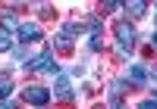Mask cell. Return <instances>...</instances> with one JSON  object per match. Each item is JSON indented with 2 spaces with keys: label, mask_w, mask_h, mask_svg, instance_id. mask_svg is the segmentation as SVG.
<instances>
[{
  "label": "cell",
  "mask_w": 157,
  "mask_h": 109,
  "mask_svg": "<svg viewBox=\"0 0 157 109\" xmlns=\"http://www.w3.org/2000/svg\"><path fill=\"white\" fill-rule=\"evenodd\" d=\"M19 40H25V44L41 40V25H38V22H22L19 25Z\"/></svg>",
  "instance_id": "277c9868"
},
{
  "label": "cell",
  "mask_w": 157,
  "mask_h": 109,
  "mask_svg": "<svg viewBox=\"0 0 157 109\" xmlns=\"http://www.w3.org/2000/svg\"><path fill=\"white\" fill-rule=\"evenodd\" d=\"M22 69H29V72H47V75H57V59H54V50H41L38 56L32 59H25Z\"/></svg>",
  "instance_id": "7a4b0ae2"
},
{
  "label": "cell",
  "mask_w": 157,
  "mask_h": 109,
  "mask_svg": "<svg viewBox=\"0 0 157 109\" xmlns=\"http://www.w3.org/2000/svg\"><path fill=\"white\" fill-rule=\"evenodd\" d=\"M148 78H151V81H154V84H157V69H154V72H151V75H148Z\"/></svg>",
  "instance_id": "ac0fdd59"
},
{
  "label": "cell",
  "mask_w": 157,
  "mask_h": 109,
  "mask_svg": "<svg viewBox=\"0 0 157 109\" xmlns=\"http://www.w3.org/2000/svg\"><path fill=\"white\" fill-rule=\"evenodd\" d=\"M3 25H16V16H13V9L3 12Z\"/></svg>",
  "instance_id": "7c38bea8"
},
{
  "label": "cell",
  "mask_w": 157,
  "mask_h": 109,
  "mask_svg": "<svg viewBox=\"0 0 157 109\" xmlns=\"http://www.w3.org/2000/svg\"><path fill=\"white\" fill-rule=\"evenodd\" d=\"M0 109H13V103L10 100H0Z\"/></svg>",
  "instance_id": "2e32d148"
},
{
  "label": "cell",
  "mask_w": 157,
  "mask_h": 109,
  "mask_svg": "<svg viewBox=\"0 0 157 109\" xmlns=\"http://www.w3.org/2000/svg\"><path fill=\"white\" fill-rule=\"evenodd\" d=\"M151 44H154V47H157V31H151Z\"/></svg>",
  "instance_id": "e0dca14e"
},
{
  "label": "cell",
  "mask_w": 157,
  "mask_h": 109,
  "mask_svg": "<svg viewBox=\"0 0 157 109\" xmlns=\"http://www.w3.org/2000/svg\"><path fill=\"white\" fill-rule=\"evenodd\" d=\"M88 47H91V50H101V47H104V37H101V31H98V34H91Z\"/></svg>",
  "instance_id": "8fae6325"
},
{
  "label": "cell",
  "mask_w": 157,
  "mask_h": 109,
  "mask_svg": "<svg viewBox=\"0 0 157 109\" xmlns=\"http://www.w3.org/2000/svg\"><path fill=\"white\" fill-rule=\"evenodd\" d=\"M13 56H16V59H25V56H29V50L19 47V50H13ZM29 59H32V56H29Z\"/></svg>",
  "instance_id": "5bb4252c"
},
{
  "label": "cell",
  "mask_w": 157,
  "mask_h": 109,
  "mask_svg": "<svg viewBox=\"0 0 157 109\" xmlns=\"http://www.w3.org/2000/svg\"><path fill=\"white\" fill-rule=\"evenodd\" d=\"M110 109H126V106H123V103H120V106H110Z\"/></svg>",
  "instance_id": "d6986e66"
},
{
  "label": "cell",
  "mask_w": 157,
  "mask_h": 109,
  "mask_svg": "<svg viewBox=\"0 0 157 109\" xmlns=\"http://www.w3.org/2000/svg\"><path fill=\"white\" fill-rule=\"evenodd\" d=\"M10 93H13V81L10 78H0V100H6Z\"/></svg>",
  "instance_id": "30bf717a"
},
{
  "label": "cell",
  "mask_w": 157,
  "mask_h": 109,
  "mask_svg": "<svg viewBox=\"0 0 157 109\" xmlns=\"http://www.w3.org/2000/svg\"><path fill=\"white\" fill-rule=\"evenodd\" d=\"M113 34H116V50H120V56H129L132 53V47H135V28H132V22L129 19H120L113 25Z\"/></svg>",
  "instance_id": "6da1fadb"
},
{
  "label": "cell",
  "mask_w": 157,
  "mask_h": 109,
  "mask_svg": "<svg viewBox=\"0 0 157 109\" xmlns=\"http://www.w3.org/2000/svg\"><path fill=\"white\" fill-rule=\"evenodd\" d=\"M0 50H13V34L0 25Z\"/></svg>",
  "instance_id": "9c48e42d"
},
{
  "label": "cell",
  "mask_w": 157,
  "mask_h": 109,
  "mask_svg": "<svg viewBox=\"0 0 157 109\" xmlns=\"http://www.w3.org/2000/svg\"><path fill=\"white\" fill-rule=\"evenodd\" d=\"M22 100L32 103V106H47L50 103V90L41 87V84H29V87H22Z\"/></svg>",
  "instance_id": "3957f363"
},
{
  "label": "cell",
  "mask_w": 157,
  "mask_h": 109,
  "mask_svg": "<svg viewBox=\"0 0 157 109\" xmlns=\"http://www.w3.org/2000/svg\"><path fill=\"white\" fill-rule=\"evenodd\" d=\"M123 9H126L132 19H141V16L148 12V3H141V0H132V3H123Z\"/></svg>",
  "instance_id": "52a82bcc"
},
{
  "label": "cell",
  "mask_w": 157,
  "mask_h": 109,
  "mask_svg": "<svg viewBox=\"0 0 157 109\" xmlns=\"http://www.w3.org/2000/svg\"><path fill=\"white\" fill-rule=\"evenodd\" d=\"M54 40H57V50H60V53H72V37H69V34H63V31H60Z\"/></svg>",
  "instance_id": "ba28073f"
},
{
  "label": "cell",
  "mask_w": 157,
  "mask_h": 109,
  "mask_svg": "<svg viewBox=\"0 0 157 109\" xmlns=\"http://www.w3.org/2000/svg\"><path fill=\"white\" fill-rule=\"evenodd\" d=\"M138 109H157V100H141Z\"/></svg>",
  "instance_id": "4fadbf2b"
},
{
  "label": "cell",
  "mask_w": 157,
  "mask_h": 109,
  "mask_svg": "<svg viewBox=\"0 0 157 109\" xmlns=\"http://www.w3.org/2000/svg\"><path fill=\"white\" fill-rule=\"evenodd\" d=\"M116 9H123V3H104V12H116Z\"/></svg>",
  "instance_id": "9a60e30c"
},
{
  "label": "cell",
  "mask_w": 157,
  "mask_h": 109,
  "mask_svg": "<svg viewBox=\"0 0 157 109\" xmlns=\"http://www.w3.org/2000/svg\"><path fill=\"white\" fill-rule=\"evenodd\" d=\"M54 93H57V97H60V100H66V103L72 100V87H69V81H66V78H63V75H60L57 81H54Z\"/></svg>",
  "instance_id": "5b68a950"
},
{
  "label": "cell",
  "mask_w": 157,
  "mask_h": 109,
  "mask_svg": "<svg viewBox=\"0 0 157 109\" xmlns=\"http://www.w3.org/2000/svg\"><path fill=\"white\" fill-rule=\"evenodd\" d=\"M129 81H132V84H145V81H148V69H145V65H129Z\"/></svg>",
  "instance_id": "8992f818"
}]
</instances>
